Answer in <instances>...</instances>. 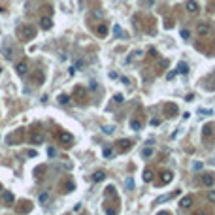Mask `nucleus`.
<instances>
[{"mask_svg": "<svg viewBox=\"0 0 215 215\" xmlns=\"http://www.w3.org/2000/svg\"><path fill=\"white\" fill-rule=\"evenodd\" d=\"M185 8H187L189 13H193V15H196L198 11H200V8H198V2H194V0H189L187 4H185Z\"/></svg>", "mask_w": 215, "mask_h": 215, "instance_id": "obj_1", "label": "nucleus"}, {"mask_svg": "<svg viewBox=\"0 0 215 215\" xmlns=\"http://www.w3.org/2000/svg\"><path fill=\"white\" fill-rule=\"evenodd\" d=\"M21 34L25 36V40H30V38H34V34H36V28L34 27H23V30H21Z\"/></svg>", "mask_w": 215, "mask_h": 215, "instance_id": "obj_2", "label": "nucleus"}, {"mask_svg": "<svg viewBox=\"0 0 215 215\" xmlns=\"http://www.w3.org/2000/svg\"><path fill=\"white\" fill-rule=\"evenodd\" d=\"M196 32H198L200 36H206L208 32H210V25H206V23H200V25L196 27Z\"/></svg>", "mask_w": 215, "mask_h": 215, "instance_id": "obj_3", "label": "nucleus"}, {"mask_svg": "<svg viewBox=\"0 0 215 215\" xmlns=\"http://www.w3.org/2000/svg\"><path fill=\"white\" fill-rule=\"evenodd\" d=\"M40 25H42V28L49 30L51 25H53V21H51V17H42V19H40Z\"/></svg>", "mask_w": 215, "mask_h": 215, "instance_id": "obj_4", "label": "nucleus"}, {"mask_svg": "<svg viewBox=\"0 0 215 215\" xmlns=\"http://www.w3.org/2000/svg\"><path fill=\"white\" fill-rule=\"evenodd\" d=\"M15 70H17V74H21V76H25L28 72V68H27V62H17V66H15Z\"/></svg>", "mask_w": 215, "mask_h": 215, "instance_id": "obj_5", "label": "nucleus"}, {"mask_svg": "<svg viewBox=\"0 0 215 215\" xmlns=\"http://www.w3.org/2000/svg\"><path fill=\"white\" fill-rule=\"evenodd\" d=\"M58 140H60L62 143H70L72 142V134H68V132H60V134H58Z\"/></svg>", "mask_w": 215, "mask_h": 215, "instance_id": "obj_6", "label": "nucleus"}, {"mask_svg": "<svg viewBox=\"0 0 215 215\" xmlns=\"http://www.w3.org/2000/svg\"><path fill=\"white\" fill-rule=\"evenodd\" d=\"M191 204H193V198H191V196H185V198H181V202H179V206H181V208H189Z\"/></svg>", "mask_w": 215, "mask_h": 215, "instance_id": "obj_7", "label": "nucleus"}, {"mask_svg": "<svg viewBox=\"0 0 215 215\" xmlns=\"http://www.w3.org/2000/svg\"><path fill=\"white\" fill-rule=\"evenodd\" d=\"M175 70H177V74H187V72H189V66H187L185 62H179Z\"/></svg>", "mask_w": 215, "mask_h": 215, "instance_id": "obj_8", "label": "nucleus"}, {"mask_svg": "<svg viewBox=\"0 0 215 215\" xmlns=\"http://www.w3.org/2000/svg\"><path fill=\"white\" fill-rule=\"evenodd\" d=\"M125 189H126V191H130V189H134V179L130 177V175L125 179Z\"/></svg>", "mask_w": 215, "mask_h": 215, "instance_id": "obj_9", "label": "nucleus"}, {"mask_svg": "<svg viewBox=\"0 0 215 215\" xmlns=\"http://www.w3.org/2000/svg\"><path fill=\"white\" fill-rule=\"evenodd\" d=\"M47 200H49V193H42L40 196H38V202H40L42 206H44V204H47Z\"/></svg>", "mask_w": 215, "mask_h": 215, "instance_id": "obj_10", "label": "nucleus"}, {"mask_svg": "<svg viewBox=\"0 0 215 215\" xmlns=\"http://www.w3.org/2000/svg\"><path fill=\"white\" fill-rule=\"evenodd\" d=\"M130 128L138 132V130H142V123H140V121H136V119H132V121H130Z\"/></svg>", "mask_w": 215, "mask_h": 215, "instance_id": "obj_11", "label": "nucleus"}, {"mask_svg": "<svg viewBox=\"0 0 215 215\" xmlns=\"http://www.w3.org/2000/svg\"><path fill=\"white\" fill-rule=\"evenodd\" d=\"M204 183H206L208 187H211V185L215 183V177H213V175H210V174H208V175H204Z\"/></svg>", "mask_w": 215, "mask_h": 215, "instance_id": "obj_12", "label": "nucleus"}, {"mask_svg": "<svg viewBox=\"0 0 215 215\" xmlns=\"http://www.w3.org/2000/svg\"><path fill=\"white\" fill-rule=\"evenodd\" d=\"M104 177H106L104 172H94V174H93V181H102Z\"/></svg>", "mask_w": 215, "mask_h": 215, "instance_id": "obj_13", "label": "nucleus"}, {"mask_svg": "<svg viewBox=\"0 0 215 215\" xmlns=\"http://www.w3.org/2000/svg\"><path fill=\"white\" fill-rule=\"evenodd\" d=\"M143 181H147V183H149V181H153V172H151V170H145V172H143Z\"/></svg>", "mask_w": 215, "mask_h": 215, "instance_id": "obj_14", "label": "nucleus"}, {"mask_svg": "<svg viewBox=\"0 0 215 215\" xmlns=\"http://www.w3.org/2000/svg\"><path fill=\"white\" fill-rule=\"evenodd\" d=\"M172 175H174L172 172H166V174H164V177H162V183H164V185H168V183L172 181Z\"/></svg>", "mask_w": 215, "mask_h": 215, "instance_id": "obj_15", "label": "nucleus"}, {"mask_svg": "<svg viewBox=\"0 0 215 215\" xmlns=\"http://www.w3.org/2000/svg\"><path fill=\"white\" fill-rule=\"evenodd\" d=\"M113 130H115V126H112V125H106V126H102V132H104V134H112Z\"/></svg>", "mask_w": 215, "mask_h": 215, "instance_id": "obj_16", "label": "nucleus"}, {"mask_svg": "<svg viewBox=\"0 0 215 215\" xmlns=\"http://www.w3.org/2000/svg\"><path fill=\"white\" fill-rule=\"evenodd\" d=\"M6 58H8V60H11V58H13V47H8V49H6V55H4Z\"/></svg>", "mask_w": 215, "mask_h": 215, "instance_id": "obj_17", "label": "nucleus"}, {"mask_svg": "<svg viewBox=\"0 0 215 215\" xmlns=\"http://www.w3.org/2000/svg\"><path fill=\"white\" fill-rule=\"evenodd\" d=\"M113 34H115L117 38H121V36H123V30H121V27H119V25H115V27H113Z\"/></svg>", "mask_w": 215, "mask_h": 215, "instance_id": "obj_18", "label": "nucleus"}, {"mask_svg": "<svg viewBox=\"0 0 215 215\" xmlns=\"http://www.w3.org/2000/svg\"><path fill=\"white\" fill-rule=\"evenodd\" d=\"M32 142H34V143H42V142H44V136H42V134H34V136H32Z\"/></svg>", "mask_w": 215, "mask_h": 215, "instance_id": "obj_19", "label": "nucleus"}, {"mask_svg": "<svg viewBox=\"0 0 215 215\" xmlns=\"http://www.w3.org/2000/svg\"><path fill=\"white\" fill-rule=\"evenodd\" d=\"M4 200L6 202H13V194L9 193V191H6V193H4Z\"/></svg>", "mask_w": 215, "mask_h": 215, "instance_id": "obj_20", "label": "nucleus"}, {"mask_svg": "<svg viewBox=\"0 0 215 215\" xmlns=\"http://www.w3.org/2000/svg\"><path fill=\"white\" fill-rule=\"evenodd\" d=\"M58 102H60V104H68V102H70V98H68L66 94H60V96H58Z\"/></svg>", "mask_w": 215, "mask_h": 215, "instance_id": "obj_21", "label": "nucleus"}, {"mask_svg": "<svg viewBox=\"0 0 215 215\" xmlns=\"http://www.w3.org/2000/svg\"><path fill=\"white\" fill-rule=\"evenodd\" d=\"M181 38H183V40H189V38H191V32H189L187 28H183V30H181Z\"/></svg>", "mask_w": 215, "mask_h": 215, "instance_id": "obj_22", "label": "nucleus"}, {"mask_svg": "<svg viewBox=\"0 0 215 215\" xmlns=\"http://www.w3.org/2000/svg\"><path fill=\"white\" fill-rule=\"evenodd\" d=\"M96 32H98L100 36H106V34H108V28H106V27H102V25H100V27H98V30H96Z\"/></svg>", "mask_w": 215, "mask_h": 215, "instance_id": "obj_23", "label": "nucleus"}, {"mask_svg": "<svg viewBox=\"0 0 215 215\" xmlns=\"http://www.w3.org/2000/svg\"><path fill=\"white\" fill-rule=\"evenodd\" d=\"M151 155H153V149H151V147L143 149V157H145V159H149V157H151Z\"/></svg>", "mask_w": 215, "mask_h": 215, "instance_id": "obj_24", "label": "nucleus"}, {"mask_svg": "<svg viewBox=\"0 0 215 215\" xmlns=\"http://www.w3.org/2000/svg\"><path fill=\"white\" fill-rule=\"evenodd\" d=\"M175 74H177V70H172V72H168V74H166V79H174V77H175Z\"/></svg>", "mask_w": 215, "mask_h": 215, "instance_id": "obj_25", "label": "nucleus"}, {"mask_svg": "<svg viewBox=\"0 0 215 215\" xmlns=\"http://www.w3.org/2000/svg\"><path fill=\"white\" fill-rule=\"evenodd\" d=\"M208 200L215 204V191H210V193H208Z\"/></svg>", "mask_w": 215, "mask_h": 215, "instance_id": "obj_26", "label": "nucleus"}, {"mask_svg": "<svg viewBox=\"0 0 215 215\" xmlns=\"http://www.w3.org/2000/svg\"><path fill=\"white\" fill-rule=\"evenodd\" d=\"M102 155H104L106 159H110V157L113 155V153H112V149H104V151H102Z\"/></svg>", "mask_w": 215, "mask_h": 215, "instance_id": "obj_27", "label": "nucleus"}, {"mask_svg": "<svg viewBox=\"0 0 215 215\" xmlns=\"http://www.w3.org/2000/svg\"><path fill=\"white\" fill-rule=\"evenodd\" d=\"M113 100H115L117 104H121V102H125V100H123V94H115V96H113Z\"/></svg>", "mask_w": 215, "mask_h": 215, "instance_id": "obj_28", "label": "nucleus"}, {"mask_svg": "<svg viewBox=\"0 0 215 215\" xmlns=\"http://www.w3.org/2000/svg\"><path fill=\"white\" fill-rule=\"evenodd\" d=\"M110 77H112V79H117V77H119V74H117V72H110Z\"/></svg>", "mask_w": 215, "mask_h": 215, "instance_id": "obj_29", "label": "nucleus"}, {"mask_svg": "<svg viewBox=\"0 0 215 215\" xmlns=\"http://www.w3.org/2000/svg\"><path fill=\"white\" fill-rule=\"evenodd\" d=\"M49 157H57V151L53 147H49Z\"/></svg>", "mask_w": 215, "mask_h": 215, "instance_id": "obj_30", "label": "nucleus"}, {"mask_svg": "<svg viewBox=\"0 0 215 215\" xmlns=\"http://www.w3.org/2000/svg\"><path fill=\"white\" fill-rule=\"evenodd\" d=\"M204 136H211V128L208 126V128H204Z\"/></svg>", "mask_w": 215, "mask_h": 215, "instance_id": "obj_31", "label": "nucleus"}, {"mask_svg": "<svg viewBox=\"0 0 215 215\" xmlns=\"http://www.w3.org/2000/svg\"><path fill=\"white\" fill-rule=\"evenodd\" d=\"M200 113H202V115H210L211 110H200Z\"/></svg>", "mask_w": 215, "mask_h": 215, "instance_id": "obj_32", "label": "nucleus"}, {"mask_svg": "<svg viewBox=\"0 0 215 215\" xmlns=\"http://www.w3.org/2000/svg\"><path fill=\"white\" fill-rule=\"evenodd\" d=\"M76 70H77L76 66H70V70H68V72H70V76H74V74H76Z\"/></svg>", "mask_w": 215, "mask_h": 215, "instance_id": "obj_33", "label": "nucleus"}, {"mask_svg": "<svg viewBox=\"0 0 215 215\" xmlns=\"http://www.w3.org/2000/svg\"><path fill=\"white\" fill-rule=\"evenodd\" d=\"M74 211H76V213H77V211H81V204H76V206H74Z\"/></svg>", "mask_w": 215, "mask_h": 215, "instance_id": "obj_34", "label": "nucleus"}, {"mask_svg": "<svg viewBox=\"0 0 215 215\" xmlns=\"http://www.w3.org/2000/svg\"><path fill=\"white\" fill-rule=\"evenodd\" d=\"M202 168V162H194V170H200Z\"/></svg>", "mask_w": 215, "mask_h": 215, "instance_id": "obj_35", "label": "nucleus"}, {"mask_svg": "<svg viewBox=\"0 0 215 215\" xmlns=\"http://www.w3.org/2000/svg\"><path fill=\"white\" fill-rule=\"evenodd\" d=\"M185 100H187V102H191V100H194V94H187V98H185Z\"/></svg>", "mask_w": 215, "mask_h": 215, "instance_id": "obj_36", "label": "nucleus"}, {"mask_svg": "<svg viewBox=\"0 0 215 215\" xmlns=\"http://www.w3.org/2000/svg\"><path fill=\"white\" fill-rule=\"evenodd\" d=\"M168 198H170V194H166V196H162L161 200H159V204H161V202H166V200H168Z\"/></svg>", "mask_w": 215, "mask_h": 215, "instance_id": "obj_37", "label": "nucleus"}, {"mask_svg": "<svg viewBox=\"0 0 215 215\" xmlns=\"http://www.w3.org/2000/svg\"><path fill=\"white\" fill-rule=\"evenodd\" d=\"M0 72H2V68H0Z\"/></svg>", "mask_w": 215, "mask_h": 215, "instance_id": "obj_38", "label": "nucleus"}]
</instances>
